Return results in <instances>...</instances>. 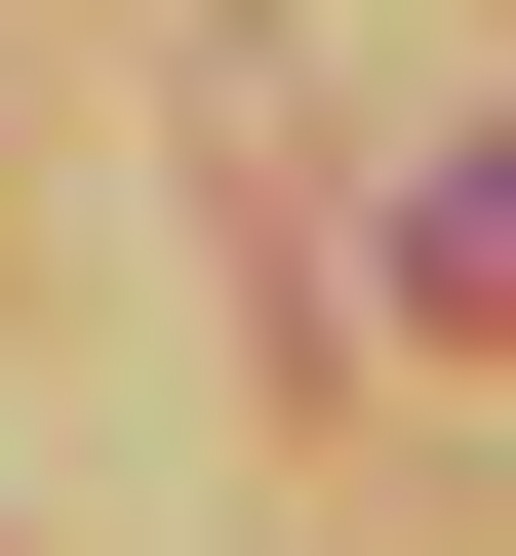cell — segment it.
Masks as SVG:
<instances>
[{"label":"cell","mask_w":516,"mask_h":556,"mask_svg":"<svg viewBox=\"0 0 516 556\" xmlns=\"http://www.w3.org/2000/svg\"><path fill=\"white\" fill-rule=\"evenodd\" d=\"M398 318H477V358H516V160H398Z\"/></svg>","instance_id":"cell-1"}]
</instances>
